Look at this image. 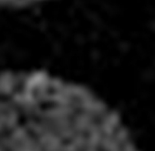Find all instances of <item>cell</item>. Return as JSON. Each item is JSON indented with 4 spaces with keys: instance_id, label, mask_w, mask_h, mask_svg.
Listing matches in <instances>:
<instances>
[{
    "instance_id": "2",
    "label": "cell",
    "mask_w": 155,
    "mask_h": 151,
    "mask_svg": "<svg viewBox=\"0 0 155 151\" xmlns=\"http://www.w3.org/2000/svg\"><path fill=\"white\" fill-rule=\"evenodd\" d=\"M51 0H0V8H23Z\"/></svg>"
},
{
    "instance_id": "1",
    "label": "cell",
    "mask_w": 155,
    "mask_h": 151,
    "mask_svg": "<svg viewBox=\"0 0 155 151\" xmlns=\"http://www.w3.org/2000/svg\"><path fill=\"white\" fill-rule=\"evenodd\" d=\"M0 151H139L87 87L40 70L0 72Z\"/></svg>"
}]
</instances>
